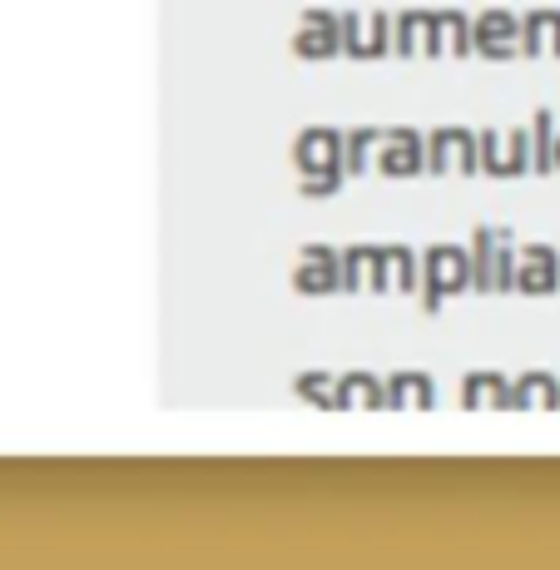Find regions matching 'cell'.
<instances>
[{
	"label": "cell",
	"mask_w": 560,
	"mask_h": 570,
	"mask_svg": "<svg viewBox=\"0 0 560 570\" xmlns=\"http://www.w3.org/2000/svg\"><path fill=\"white\" fill-rule=\"evenodd\" d=\"M293 164L303 174H337V135L333 129H303L293 145Z\"/></svg>",
	"instance_id": "cell-1"
},
{
	"label": "cell",
	"mask_w": 560,
	"mask_h": 570,
	"mask_svg": "<svg viewBox=\"0 0 560 570\" xmlns=\"http://www.w3.org/2000/svg\"><path fill=\"white\" fill-rule=\"evenodd\" d=\"M426 278H432V288L436 293H446V288H456L461 278H466V254L461 248H432V258H426Z\"/></svg>",
	"instance_id": "cell-2"
},
{
	"label": "cell",
	"mask_w": 560,
	"mask_h": 570,
	"mask_svg": "<svg viewBox=\"0 0 560 570\" xmlns=\"http://www.w3.org/2000/svg\"><path fill=\"white\" fill-rule=\"evenodd\" d=\"M412 169H416V139L402 135L397 145L387 149V174H412Z\"/></svg>",
	"instance_id": "cell-3"
},
{
	"label": "cell",
	"mask_w": 560,
	"mask_h": 570,
	"mask_svg": "<svg viewBox=\"0 0 560 570\" xmlns=\"http://www.w3.org/2000/svg\"><path fill=\"white\" fill-rule=\"evenodd\" d=\"M298 283H303V288H313V283H317V288H333V268H327V258L317 263V268H303Z\"/></svg>",
	"instance_id": "cell-4"
},
{
	"label": "cell",
	"mask_w": 560,
	"mask_h": 570,
	"mask_svg": "<svg viewBox=\"0 0 560 570\" xmlns=\"http://www.w3.org/2000/svg\"><path fill=\"white\" fill-rule=\"evenodd\" d=\"M556 164H560V139H556Z\"/></svg>",
	"instance_id": "cell-5"
}]
</instances>
